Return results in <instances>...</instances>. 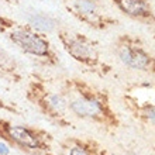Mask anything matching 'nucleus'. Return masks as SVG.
<instances>
[{
	"label": "nucleus",
	"instance_id": "1",
	"mask_svg": "<svg viewBox=\"0 0 155 155\" xmlns=\"http://www.w3.org/2000/svg\"><path fill=\"white\" fill-rule=\"evenodd\" d=\"M61 92L74 117L93 123L109 134H116L121 128V117L106 90L81 79H66L62 82Z\"/></svg>",
	"mask_w": 155,
	"mask_h": 155
},
{
	"label": "nucleus",
	"instance_id": "2",
	"mask_svg": "<svg viewBox=\"0 0 155 155\" xmlns=\"http://www.w3.org/2000/svg\"><path fill=\"white\" fill-rule=\"evenodd\" d=\"M0 31L21 52L37 58L47 65H57L58 55L44 33L37 31L30 24H23L0 16Z\"/></svg>",
	"mask_w": 155,
	"mask_h": 155
},
{
	"label": "nucleus",
	"instance_id": "3",
	"mask_svg": "<svg viewBox=\"0 0 155 155\" xmlns=\"http://www.w3.org/2000/svg\"><path fill=\"white\" fill-rule=\"evenodd\" d=\"M25 99L45 118L58 127H71L72 117L65 96L61 90H54L40 76H33L25 87Z\"/></svg>",
	"mask_w": 155,
	"mask_h": 155
},
{
	"label": "nucleus",
	"instance_id": "4",
	"mask_svg": "<svg viewBox=\"0 0 155 155\" xmlns=\"http://www.w3.org/2000/svg\"><path fill=\"white\" fill-rule=\"evenodd\" d=\"M0 140L28 155H57L52 134L40 127L0 118Z\"/></svg>",
	"mask_w": 155,
	"mask_h": 155
},
{
	"label": "nucleus",
	"instance_id": "5",
	"mask_svg": "<svg viewBox=\"0 0 155 155\" xmlns=\"http://www.w3.org/2000/svg\"><path fill=\"white\" fill-rule=\"evenodd\" d=\"M58 38L66 54L72 57L81 65L86 66L89 71L97 74L99 76H106L111 71V66L102 59L96 42L83 34L72 33L68 30H59Z\"/></svg>",
	"mask_w": 155,
	"mask_h": 155
},
{
	"label": "nucleus",
	"instance_id": "6",
	"mask_svg": "<svg viewBox=\"0 0 155 155\" xmlns=\"http://www.w3.org/2000/svg\"><path fill=\"white\" fill-rule=\"evenodd\" d=\"M123 104L138 123L155 130V86L148 83L128 86L121 96Z\"/></svg>",
	"mask_w": 155,
	"mask_h": 155
},
{
	"label": "nucleus",
	"instance_id": "7",
	"mask_svg": "<svg viewBox=\"0 0 155 155\" xmlns=\"http://www.w3.org/2000/svg\"><path fill=\"white\" fill-rule=\"evenodd\" d=\"M114 49L118 59L127 68L155 75V57L144 47L138 38L123 34L116 40Z\"/></svg>",
	"mask_w": 155,
	"mask_h": 155
},
{
	"label": "nucleus",
	"instance_id": "8",
	"mask_svg": "<svg viewBox=\"0 0 155 155\" xmlns=\"http://www.w3.org/2000/svg\"><path fill=\"white\" fill-rule=\"evenodd\" d=\"M68 12L92 28L106 30L117 24V20L102 12L96 0H64Z\"/></svg>",
	"mask_w": 155,
	"mask_h": 155
},
{
	"label": "nucleus",
	"instance_id": "9",
	"mask_svg": "<svg viewBox=\"0 0 155 155\" xmlns=\"http://www.w3.org/2000/svg\"><path fill=\"white\" fill-rule=\"evenodd\" d=\"M59 155H109V152L90 137H68L59 143Z\"/></svg>",
	"mask_w": 155,
	"mask_h": 155
},
{
	"label": "nucleus",
	"instance_id": "10",
	"mask_svg": "<svg viewBox=\"0 0 155 155\" xmlns=\"http://www.w3.org/2000/svg\"><path fill=\"white\" fill-rule=\"evenodd\" d=\"M116 7L126 16L144 24H155V13L148 0H111Z\"/></svg>",
	"mask_w": 155,
	"mask_h": 155
},
{
	"label": "nucleus",
	"instance_id": "11",
	"mask_svg": "<svg viewBox=\"0 0 155 155\" xmlns=\"http://www.w3.org/2000/svg\"><path fill=\"white\" fill-rule=\"evenodd\" d=\"M0 78L8 82H16V83L21 81V74L18 71V66L8 57L7 52L3 51L2 48H0Z\"/></svg>",
	"mask_w": 155,
	"mask_h": 155
},
{
	"label": "nucleus",
	"instance_id": "12",
	"mask_svg": "<svg viewBox=\"0 0 155 155\" xmlns=\"http://www.w3.org/2000/svg\"><path fill=\"white\" fill-rule=\"evenodd\" d=\"M27 24H30L33 28H35L37 31H41V33H49L57 25V21L51 18L49 16H47V14H34Z\"/></svg>",
	"mask_w": 155,
	"mask_h": 155
},
{
	"label": "nucleus",
	"instance_id": "13",
	"mask_svg": "<svg viewBox=\"0 0 155 155\" xmlns=\"http://www.w3.org/2000/svg\"><path fill=\"white\" fill-rule=\"evenodd\" d=\"M0 110L7 111V113H13V114H18V113H20V109H18V107L12 104V103L6 102L3 99H0Z\"/></svg>",
	"mask_w": 155,
	"mask_h": 155
}]
</instances>
